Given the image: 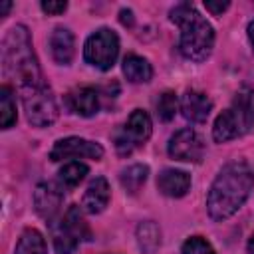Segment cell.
Listing matches in <instances>:
<instances>
[{"label": "cell", "instance_id": "cell-1", "mask_svg": "<svg viewBox=\"0 0 254 254\" xmlns=\"http://www.w3.org/2000/svg\"><path fill=\"white\" fill-rule=\"evenodd\" d=\"M254 189V169L244 161H232L220 169L206 196L208 216L216 222L230 218Z\"/></svg>", "mask_w": 254, "mask_h": 254}, {"label": "cell", "instance_id": "cell-2", "mask_svg": "<svg viewBox=\"0 0 254 254\" xmlns=\"http://www.w3.org/2000/svg\"><path fill=\"white\" fill-rule=\"evenodd\" d=\"M2 65L4 73L16 81L18 89L44 85V75L38 58L32 48L30 32L24 24H16L8 30L2 42Z\"/></svg>", "mask_w": 254, "mask_h": 254}, {"label": "cell", "instance_id": "cell-3", "mask_svg": "<svg viewBox=\"0 0 254 254\" xmlns=\"http://www.w3.org/2000/svg\"><path fill=\"white\" fill-rule=\"evenodd\" d=\"M171 22L181 28V54L190 62H204L214 48V30L206 18L192 4L181 2L171 10Z\"/></svg>", "mask_w": 254, "mask_h": 254}, {"label": "cell", "instance_id": "cell-4", "mask_svg": "<svg viewBox=\"0 0 254 254\" xmlns=\"http://www.w3.org/2000/svg\"><path fill=\"white\" fill-rule=\"evenodd\" d=\"M254 127V103H252V91L248 87H242L232 105L224 109L214 125H212V139L216 143H226L232 139L242 137Z\"/></svg>", "mask_w": 254, "mask_h": 254}, {"label": "cell", "instance_id": "cell-5", "mask_svg": "<svg viewBox=\"0 0 254 254\" xmlns=\"http://www.w3.org/2000/svg\"><path fill=\"white\" fill-rule=\"evenodd\" d=\"M81 210L83 208L77 204H71L60 220L52 222V238L58 254H73L81 240L91 238V230Z\"/></svg>", "mask_w": 254, "mask_h": 254}, {"label": "cell", "instance_id": "cell-6", "mask_svg": "<svg viewBox=\"0 0 254 254\" xmlns=\"http://www.w3.org/2000/svg\"><path fill=\"white\" fill-rule=\"evenodd\" d=\"M20 95L26 117L34 127H50L58 119V103L46 83L20 89Z\"/></svg>", "mask_w": 254, "mask_h": 254}, {"label": "cell", "instance_id": "cell-7", "mask_svg": "<svg viewBox=\"0 0 254 254\" xmlns=\"http://www.w3.org/2000/svg\"><path fill=\"white\" fill-rule=\"evenodd\" d=\"M117 56H119V38L113 30L99 28L85 40L83 60L89 65H93L101 71H107L115 65Z\"/></svg>", "mask_w": 254, "mask_h": 254}, {"label": "cell", "instance_id": "cell-8", "mask_svg": "<svg viewBox=\"0 0 254 254\" xmlns=\"http://www.w3.org/2000/svg\"><path fill=\"white\" fill-rule=\"evenodd\" d=\"M153 123L147 111L143 109H133L131 115L127 117L125 125H121L115 131V149L119 155H131L135 149L145 145V141L151 137Z\"/></svg>", "mask_w": 254, "mask_h": 254}, {"label": "cell", "instance_id": "cell-9", "mask_svg": "<svg viewBox=\"0 0 254 254\" xmlns=\"http://www.w3.org/2000/svg\"><path fill=\"white\" fill-rule=\"evenodd\" d=\"M169 155L175 161H183V163H200L204 157V141L202 137L187 127V129H179L171 139H169V147H167Z\"/></svg>", "mask_w": 254, "mask_h": 254}, {"label": "cell", "instance_id": "cell-10", "mask_svg": "<svg viewBox=\"0 0 254 254\" xmlns=\"http://www.w3.org/2000/svg\"><path fill=\"white\" fill-rule=\"evenodd\" d=\"M79 157H87V159H95L99 161L103 157V147L95 141L83 139V137H64L58 139L50 151V159L52 161H64V159H79Z\"/></svg>", "mask_w": 254, "mask_h": 254}, {"label": "cell", "instance_id": "cell-11", "mask_svg": "<svg viewBox=\"0 0 254 254\" xmlns=\"http://www.w3.org/2000/svg\"><path fill=\"white\" fill-rule=\"evenodd\" d=\"M62 200H64V189L56 183H40L34 190L36 212L46 220H54V216L62 206Z\"/></svg>", "mask_w": 254, "mask_h": 254}, {"label": "cell", "instance_id": "cell-12", "mask_svg": "<svg viewBox=\"0 0 254 254\" xmlns=\"http://www.w3.org/2000/svg\"><path fill=\"white\" fill-rule=\"evenodd\" d=\"M65 105L79 117H91L99 109V93L93 87H75L65 95Z\"/></svg>", "mask_w": 254, "mask_h": 254}, {"label": "cell", "instance_id": "cell-13", "mask_svg": "<svg viewBox=\"0 0 254 254\" xmlns=\"http://www.w3.org/2000/svg\"><path fill=\"white\" fill-rule=\"evenodd\" d=\"M181 111H183L185 119H189L192 123H204L212 111V101L206 93L189 89V91H185V95L181 99Z\"/></svg>", "mask_w": 254, "mask_h": 254}, {"label": "cell", "instance_id": "cell-14", "mask_svg": "<svg viewBox=\"0 0 254 254\" xmlns=\"http://www.w3.org/2000/svg\"><path fill=\"white\" fill-rule=\"evenodd\" d=\"M157 189L171 198H181L190 189V175L181 169H163L157 177Z\"/></svg>", "mask_w": 254, "mask_h": 254}, {"label": "cell", "instance_id": "cell-15", "mask_svg": "<svg viewBox=\"0 0 254 254\" xmlns=\"http://www.w3.org/2000/svg\"><path fill=\"white\" fill-rule=\"evenodd\" d=\"M109 196H111V190H109V183L105 177H95L85 192H83V198H81V208L89 214H99L101 210H105V206L109 204Z\"/></svg>", "mask_w": 254, "mask_h": 254}, {"label": "cell", "instance_id": "cell-16", "mask_svg": "<svg viewBox=\"0 0 254 254\" xmlns=\"http://www.w3.org/2000/svg\"><path fill=\"white\" fill-rule=\"evenodd\" d=\"M50 52H52V58L60 65H69L73 56H75V38H73V34L64 26L54 28V32L50 34Z\"/></svg>", "mask_w": 254, "mask_h": 254}, {"label": "cell", "instance_id": "cell-17", "mask_svg": "<svg viewBox=\"0 0 254 254\" xmlns=\"http://www.w3.org/2000/svg\"><path fill=\"white\" fill-rule=\"evenodd\" d=\"M123 75L131 83H147L153 77V67L145 58L137 54H129L123 60Z\"/></svg>", "mask_w": 254, "mask_h": 254}, {"label": "cell", "instance_id": "cell-18", "mask_svg": "<svg viewBox=\"0 0 254 254\" xmlns=\"http://www.w3.org/2000/svg\"><path fill=\"white\" fill-rule=\"evenodd\" d=\"M137 236V244L145 254H153L159 246H161V228L157 222L153 220H145L137 226L135 230Z\"/></svg>", "mask_w": 254, "mask_h": 254}, {"label": "cell", "instance_id": "cell-19", "mask_svg": "<svg viewBox=\"0 0 254 254\" xmlns=\"http://www.w3.org/2000/svg\"><path fill=\"white\" fill-rule=\"evenodd\" d=\"M14 254H48L46 238L42 236L40 230L36 228H26L22 236L18 238Z\"/></svg>", "mask_w": 254, "mask_h": 254}, {"label": "cell", "instance_id": "cell-20", "mask_svg": "<svg viewBox=\"0 0 254 254\" xmlns=\"http://www.w3.org/2000/svg\"><path fill=\"white\" fill-rule=\"evenodd\" d=\"M87 173H89L87 165H83V163H79V161L65 163V165L58 171V185H60L62 189H65V190L75 189V187L85 179Z\"/></svg>", "mask_w": 254, "mask_h": 254}, {"label": "cell", "instance_id": "cell-21", "mask_svg": "<svg viewBox=\"0 0 254 254\" xmlns=\"http://www.w3.org/2000/svg\"><path fill=\"white\" fill-rule=\"evenodd\" d=\"M147 177H149V167H147V165H141V163H135V165H129L127 169L121 171L119 183H121V187H123L127 192L135 194V192L145 185Z\"/></svg>", "mask_w": 254, "mask_h": 254}, {"label": "cell", "instance_id": "cell-22", "mask_svg": "<svg viewBox=\"0 0 254 254\" xmlns=\"http://www.w3.org/2000/svg\"><path fill=\"white\" fill-rule=\"evenodd\" d=\"M18 115H16V101L12 95L10 85H2L0 89V125L2 129H10L16 123Z\"/></svg>", "mask_w": 254, "mask_h": 254}, {"label": "cell", "instance_id": "cell-23", "mask_svg": "<svg viewBox=\"0 0 254 254\" xmlns=\"http://www.w3.org/2000/svg\"><path fill=\"white\" fill-rule=\"evenodd\" d=\"M179 109V99H177V93L175 91H163L159 95V101H157V115L161 121H171L175 117Z\"/></svg>", "mask_w": 254, "mask_h": 254}, {"label": "cell", "instance_id": "cell-24", "mask_svg": "<svg viewBox=\"0 0 254 254\" xmlns=\"http://www.w3.org/2000/svg\"><path fill=\"white\" fill-rule=\"evenodd\" d=\"M181 254H216L214 248L210 246V242L202 236H190L185 240Z\"/></svg>", "mask_w": 254, "mask_h": 254}, {"label": "cell", "instance_id": "cell-25", "mask_svg": "<svg viewBox=\"0 0 254 254\" xmlns=\"http://www.w3.org/2000/svg\"><path fill=\"white\" fill-rule=\"evenodd\" d=\"M40 8L50 16H58V14H64L67 10V2L65 0H44L40 4Z\"/></svg>", "mask_w": 254, "mask_h": 254}, {"label": "cell", "instance_id": "cell-26", "mask_svg": "<svg viewBox=\"0 0 254 254\" xmlns=\"http://www.w3.org/2000/svg\"><path fill=\"white\" fill-rule=\"evenodd\" d=\"M228 6H230V2H226V0H224V2H222V0H220V2L204 0V8H206V10H208L212 16H220V14H222V12H224Z\"/></svg>", "mask_w": 254, "mask_h": 254}, {"label": "cell", "instance_id": "cell-27", "mask_svg": "<svg viewBox=\"0 0 254 254\" xmlns=\"http://www.w3.org/2000/svg\"><path fill=\"white\" fill-rule=\"evenodd\" d=\"M119 20H121L123 26H133V12L127 10V8H123V10L119 12Z\"/></svg>", "mask_w": 254, "mask_h": 254}, {"label": "cell", "instance_id": "cell-28", "mask_svg": "<svg viewBox=\"0 0 254 254\" xmlns=\"http://www.w3.org/2000/svg\"><path fill=\"white\" fill-rule=\"evenodd\" d=\"M248 40H250V46H252V52H254V20L248 24Z\"/></svg>", "mask_w": 254, "mask_h": 254}, {"label": "cell", "instance_id": "cell-29", "mask_svg": "<svg viewBox=\"0 0 254 254\" xmlns=\"http://www.w3.org/2000/svg\"><path fill=\"white\" fill-rule=\"evenodd\" d=\"M10 8H12V2H8V0L2 2V4H0V16H6V12H8Z\"/></svg>", "mask_w": 254, "mask_h": 254}, {"label": "cell", "instance_id": "cell-30", "mask_svg": "<svg viewBox=\"0 0 254 254\" xmlns=\"http://www.w3.org/2000/svg\"><path fill=\"white\" fill-rule=\"evenodd\" d=\"M248 254H254V234H252L250 240H248Z\"/></svg>", "mask_w": 254, "mask_h": 254}]
</instances>
